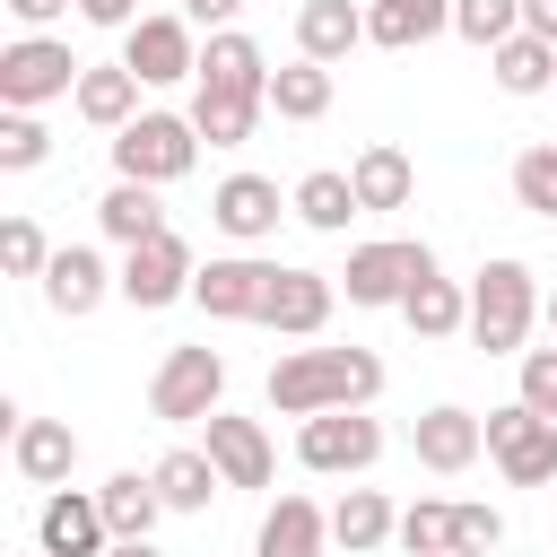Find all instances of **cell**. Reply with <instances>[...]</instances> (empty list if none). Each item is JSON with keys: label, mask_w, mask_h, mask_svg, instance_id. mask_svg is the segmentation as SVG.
Instances as JSON below:
<instances>
[{"label": "cell", "mask_w": 557, "mask_h": 557, "mask_svg": "<svg viewBox=\"0 0 557 557\" xmlns=\"http://www.w3.org/2000/svg\"><path fill=\"white\" fill-rule=\"evenodd\" d=\"M374 392H383V357L374 348H287L270 366V409H287V418L366 409Z\"/></svg>", "instance_id": "cell-1"}, {"label": "cell", "mask_w": 557, "mask_h": 557, "mask_svg": "<svg viewBox=\"0 0 557 557\" xmlns=\"http://www.w3.org/2000/svg\"><path fill=\"white\" fill-rule=\"evenodd\" d=\"M200 157V122L191 113H139L113 131V174L122 183H183Z\"/></svg>", "instance_id": "cell-2"}, {"label": "cell", "mask_w": 557, "mask_h": 557, "mask_svg": "<svg viewBox=\"0 0 557 557\" xmlns=\"http://www.w3.org/2000/svg\"><path fill=\"white\" fill-rule=\"evenodd\" d=\"M531 313H540V287H531L522 261H487V270L470 278V339H479L487 357H522Z\"/></svg>", "instance_id": "cell-3"}, {"label": "cell", "mask_w": 557, "mask_h": 557, "mask_svg": "<svg viewBox=\"0 0 557 557\" xmlns=\"http://www.w3.org/2000/svg\"><path fill=\"white\" fill-rule=\"evenodd\" d=\"M78 70H87V61H70V44L17 35V44L0 52V104H9V113H35V104H52V96H78Z\"/></svg>", "instance_id": "cell-4"}, {"label": "cell", "mask_w": 557, "mask_h": 557, "mask_svg": "<svg viewBox=\"0 0 557 557\" xmlns=\"http://www.w3.org/2000/svg\"><path fill=\"white\" fill-rule=\"evenodd\" d=\"M218 392H226V357H218V348H165V366H157V383H148V409H157L165 426H209Z\"/></svg>", "instance_id": "cell-5"}, {"label": "cell", "mask_w": 557, "mask_h": 557, "mask_svg": "<svg viewBox=\"0 0 557 557\" xmlns=\"http://www.w3.org/2000/svg\"><path fill=\"white\" fill-rule=\"evenodd\" d=\"M479 426H487V453H496V470L513 487H548L557 479V418H540L531 400H513V409H487Z\"/></svg>", "instance_id": "cell-6"}, {"label": "cell", "mask_w": 557, "mask_h": 557, "mask_svg": "<svg viewBox=\"0 0 557 557\" xmlns=\"http://www.w3.org/2000/svg\"><path fill=\"white\" fill-rule=\"evenodd\" d=\"M374 453H383V426L366 409H322L296 435V461L322 470V479H357V470H374Z\"/></svg>", "instance_id": "cell-7"}, {"label": "cell", "mask_w": 557, "mask_h": 557, "mask_svg": "<svg viewBox=\"0 0 557 557\" xmlns=\"http://www.w3.org/2000/svg\"><path fill=\"white\" fill-rule=\"evenodd\" d=\"M191 244L165 226V235H148V244H131L122 252V296L139 305V313H157V305H174V296H191Z\"/></svg>", "instance_id": "cell-8"}, {"label": "cell", "mask_w": 557, "mask_h": 557, "mask_svg": "<svg viewBox=\"0 0 557 557\" xmlns=\"http://www.w3.org/2000/svg\"><path fill=\"white\" fill-rule=\"evenodd\" d=\"M339 278H348V305H400L418 278H435V252L426 244H357Z\"/></svg>", "instance_id": "cell-9"}, {"label": "cell", "mask_w": 557, "mask_h": 557, "mask_svg": "<svg viewBox=\"0 0 557 557\" xmlns=\"http://www.w3.org/2000/svg\"><path fill=\"white\" fill-rule=\"evenodd\" d=\"M122 61L139 70V87H174V78H200V44H191V17H139V26H122Z\"/></svg>", "instance_id": "cell-10"}, {"label": "cell", "mask_w": 557, "mask_h": 557, "mask_svg": "<svg viewBox=\"0 0 557 557\" xmlns=\"http://www.w3.org/2000/svg\"><path fill=\"white\" fill-rule=\"evenodd\" d=\"M270 278H278V261L226 252V261H209V270L191 278V305H200V313H218V322H261V296H270Z\"/></svg>", "instance_id": "cell-11"}, {"label": "cell", "mask_w": 557, "mask_h": 557, "mask_svg": "<svg viewBox=\"0 0 557 557\" xmlns=\"http://www.w3.org/2000/svg\"><path fill=\"white\" fill-rule=\"evenodd\" d=\"M35 540H44L52 557H104V548H113V522H104V505H96V496L52 487V496H44V513H35Z\"/></svg>", "instance_id": "cell-12"}, {"label": "cell", "mask_w": 557, "mask_h": 557, "mask_svg": "<svg viewBox=\"0 0 557 557\" xmlns=\"http://www.w3.org/2000/svg\"><path fill=\"white\" fill-rule=\"evenodd\" d=\"M331 296H339V287H331L322 270H278L270 296H261V322H270L278 339H313V331L331 322Z\"/></svg>", "instance_id": "cell-13"}, {"label": "cell", "mask_w": 557, "mask_h": 557, "mask_svg": "<svg viewBox=\"0 0 557 557\" xmlns=\"http://www.w3.org/2000/svg\"><path fill=\"white\" fill-rule=\"evenodd\" d=\"M104 287H122V270H104V252H87V244H61L52 252V270H44V305L52 313H96L104 305Z\"/></svg>", "instance_id": "cell-14"}, {"label": "cell", "mask_w": 557, "mask_h": 557, "mask_svg": "<svg viewBox=\"0 0 557 557\" xmlns=\"http://www.w3.org/2000/svg\"><path fill=\"white\" fill-rule=\"evenodd\" d=\"M409 444H418V461H426L435 479H453V470H470V461L487 453V426H479L470 409H426V418L409 426Z\"/></svg>", "instance_id": "cell-15"}, {"label": "cell", "mask_w": 557, "mask_h": 557, "mask_svg": "<svg viewBox=\"0 0 557 557\" xmlns=\"http://www.w3.org/2000/svg\"><path fill=\"white\" fill-rule=\"evenodd\" d=\"M209 218H218L235 244H261V235H278V183H261V174H226V183L209 191Z\"/></svg>", "instance_id": "cell-16"}, {"label": "cell", "mask_w": 557, "mask_h": 557, "mask_svg": "<svg viewBox=\"0 0 557 557\" xmlns=\"http://www.w3.org/2000/svg\"><path fill=\"white\" fill-rule=\"evenodd\" d=\"M209 461H218L226 487H270V435H261L252 418L209 409Z\"/></svg>", "instance_id": "cell-17"}, {"label": "cell", "mask_w": 557, "mask_h": 557, "mask_svg": "<svg viewBox=\"0 0 557 557\" xmlns=\"http://www.w3.org/2000/svg\"><path fill=\"white\" fill-rule=\"evenodd\" d=\"M366 44V9L357 0H305L296 9V52L305 61H348Z\"/></svg>", "instance_id": "cell-18"}, {"label": "cell", "mask_w": 557, "mask_h": 557, "mask_svg": "<svg viewBox=\"0 0 557 557\" xmlns=\"http://www.w3.org/2000/svg\"><path fill=\"white\" fill-rule=\"evenodd\" d=\"M78 113H87L96 131L139 122V70H131V61H96V70H78Z\"/></svg>", "instance_id": "cell-19"}, {"label": "cell", "mask_w": 557, "mask_h": 557, "mask_svg": "<svg viewBox=\"0 0 557 557\" xmlns=\"http://www.w3.org/2000/svg\"><path fill=\"white\" fill-rule=\"evenodd\" d=\"M348 183H357V209H409V191H418V165H409L392 139H374V148H357Z\"/></svg>", "instance_id": "cell-20"}, {"label": "cell", "mask_w": 557, "mask_h": 557, "mask_svg": "<svg viewBox=\"0 0 557 557\" xmlns=\"http://www.w3.org/2000/svg\"><path fill=\"white\" fill-rule=\"evenodd\" d=\"M9 453H17V479H35V487H61V479L78 470V435H70L61 418H26Z\"/></svg>", "instance_id": "cell-21"}, {"label": "cell", "mask_w": 557, "mask_h": 557, "mask_svg": "<svg viewBox=\"0 0 557 557\" xmlns=\"http://www.w3.org/2000/svg\"><path fill=\"white\" fill-rule=\"evenodd\" d=\"M96 505H104L113 540H148V531H157V513H165V496H157V470H113V479L96 487Z\"/></svg>", "instance_id": "cell-22"}, {"label": "cell", "mask_w": 557, "mask_h": 557, "mask_svg": "<svg viewBox=\"0 0 557 557\" xmlns=\"http://www.w3.org/2000/svg\"><path fill=\"white\" fill-rule=\"evenodd\" d=\"M322 540H331V513L313 496H278L261 513V557H322Z\"/></svg>", "instance_id": "cell-23"}, {"label": "cell", "mask_w": 557, "mask_h": 557, "mask_svg": "<svg viewBox=\"0 0 557 557\" xmlns=\"http://www.w3.org/2000/svg\"><path fill=\"white\" fill-rule=\"evenodd\" d=\"M444 26H453V0H374L366 9V44H383V52H409Z\"/></svg>", "instance_id": "cell-24"}, {"label": "cell", "mask_w": 557, "mask_h": 557, "mask_svg": "<svg viewBox=\"0 0 557 557\" xmlns=\"http://www.w3.org/2000/svg\"><path fill=\"white\" fill-rule=\"evenodd\" d=\"M261 104H270V96H244V87H209V78H200L191 122H200V139H209V148H244V139H252V122H261Z\"/></svg>", "instance_id": "cell-25"}, {"label": "cell", "mask_w": 557, "mask_h": 557, "mask_svg": "<svg viewBox=\"0 0 557 557\" xmlns=\"http://www.w3.org/2000/svg\"><path fill=\"white\" fill-rule=\"evenodd\" d=\"M487 70H496L505 96H540V87H557V44L522 26V35H505V44L487 52Z\"/></svg>", "instance_id": "cell-26"}, {"label": "cell", "mask_w": 557, "mask_h": 557, "mask_svg": "<svg viewBox=\"0 0 557 557\" xmlns=\"http://www.w3.org/2000/svg\"><path fill=\"white\" fill-rule=\"evenodd\" d=\"M96 226L131 252V244H148V235H165V209H157V183H113L104 200H96Z\"/></svg>", "instance_id": "cell-27"}, {"label": "cell", "mask_w": 557, "mask_h": 557, "mask_svg": "<svg viewBox=\"0 0 557 557\" xmlns=\"http://www.w3.org/2000/svg\"><path fill=\"white\" fill-rule=\"evenodd\" d=\"M400 531V513L383 505V487H348L339 505H331V540L348 548V557H366V548H383Z\"/></svg>", "instance_id": "cell-28"}, {"label": "cell", "mask_w": 557, "mask_h": 557, "mask_svg": "<svg viewBox=\"0 0 557 557\" xmlns=\"http://www.w3.org/2000/svg\"><path fill=\"white\" fill-rule=\"evenodd\" d=\"M200 78L209 87H244V96H270V61H261V44L252 35H209V52H200Z\"/></svg>", "instance_id": "cell-29"}, {"label": "cell", "mask_w": 557, "mask_h": 557, "mask_svg": "<svg viewBox=\"0 0 557 557\" xmlns=\"http://www.w3.org/2000/svg\"><path fill=\"white\" fill-rule=\"evenodd\" d=\"M270 113H278V122H322V113H331V61H287V70H270Z\"/></svg>", "instance_id": "cell-30"}, {"label": "cell", "mask_w": 557, "mask_h": 557, "mask_svg": "<svg viewBox=\"0 0 557 557\" xmlns=\"http://www.w3.org/2000/svg\"><path fill=\"white\" fill-rule=\"evenodd\" d=\"M400 322H409L418 339H453V331H470V296H461L453 278H418V287L400 296Z\"/></svg>", "instance_id": "cell-31"}, {"label": "cell", "mask_w": 557, "mask_h": 557, "mask_svg": "<svg viewBox=\"0 0 557 557\" xmlns=\"http://www.w3.org/2000/svg\"><path fill=\"white\" fill-rule=\"evenodd\" d=\"M218 487H226V479H218L209 453H165V461H157V496H165V513H200Z\"/></svg>", "instance_id": "cell-32"}, {"label": "cell", "mask_w": 557, "mask_h": 557, "mask_svg": "<svg viewBox=\"0 0 557 557\" xmlns=\"http://www.w3.org/2000/svg\"><path fill=\"white\" fill-rule=\"evenodd\" d=\"M296 218H305V226H322V235H339V226L357 218V183H348V174H331V165H322V174H305V183H296Z\"/></svg>", "instance_id": "cell-33"}, {"label": "cell", "mask_w": 557, "mask_h": 557, "mask_svg": "<svg viewBox=\"0 0 557 557\" xmlns=\"http://www.w3.org/2000/svg\"><path fill=\"white\" fill-rule=\"evenodd\" d=\"M453 35H470L479 52H496L505 35H522V0H453Z\"/></svg>", "instance_id": "cell-34"}, {"label": "cell", "mask_w": 557, "mask_h": 557, "mask_svg": "<svg viewBox=\"0 0 557 557\" xmlns=\"http://www.w3.org/2000/svg\"><path fill=\"white\" fill-rule=\"evenodd\" d=\"M400 548H409V557H453V505L418 496V505L400 513Z\"/></svg>", "instance_id": "cell-35"}, {"label": "cell", "mask_w": 557, "mask_h": 557, "mask_svg": "<svg viewBox=\"0 0 557 557\" xmlns=\"http://www.w3.org/2000/svg\"><path fill=\"white\" fill-rule=\"evenodd\" d=\"M513 200L531 218H557V148H522L513 157Z\"/></svg>", "instance_id": "cell-36"}, {"label": "cell", "mask_w": 557, "mask_h": 557, "mask_svg": "<svg viewBox=\"0 0 557 557\" xmlns=\"http://www.w3.org/2000/svg\"><path fill=\"white\" fill-rule=\"evenodd\" d=\"M52 157V131L35 122V113H0V174H26V165H44Z\"/></svg>", "instance_id": "cell-37"}, {"label": "cell", "mask_w": 557, "mask_h": 557, "mask_svg": "<svg viewBox=\"0 0 557 557\" xmlns=\"http://www.w3.org/2000/svg\"><path fill=\"white\" fill-rule=\"evenodd\" d=\"M0 261H9V278H44V270H52L44 226H35V218H9V226H0Z\"/></svg>", "instance_id": "cell-38"}, {"label": "cell", "mask_w": 557, "mask_h": 557, "mask_svg": "<svg viewBox=\"0 0 557 557\" xmlns=\"http://www.w3.org/2000/svg\"><path fill=\"white\" fill-rule=\"evenodd\" d=\"M505 540V513L496 505H453V557H487Z\"/></svg>", "instance_id": "cell-39"}, {"label": "cell", "mask_w": 557, "mask_h": 557, "mask_svg": "<svg viewBox=\"0 0 557 557\" xmlns=\"http://www.w3.org/2000/svg\"><path fill=\"white\" fill-rule=\"evenodd\" d=\"M522 400L540 418H557V348H522Z\"/></svg>", "instance_id": "cell-40"}, {"label": "cell", "mask_w": 557, "mask_h": 557, "mask_svg": "<svg viewBox=\"0 0 557 557\" xmlns=\"http://www.w3.org/2000/svg\"><path fill=\"white\" fill-rule=\"evenodd\" d=\"M87 26H139V0H78Z\"/></svg>", "instance_id": "cell-41"}, {"label": "cell", "mask_w": 557, "mask_h": 557, "mask_svg": "<svg viewBox=\"0 0 557 557\" xmlns=\"http://www.w3.org/2000/svg\"><path fill=\"white\" fill-rule=\"evenodd\" d=\"M61 9H70V0H9V17H17V26H52Z\"/></svg>", "instance_id": "cell-42"}, {"label": "cell", "mask_w": 557, "mask_h": 557, "mask_svg": "<svg viewBox=\"0 0 557 557\" xmlns=\"http://www.w3.org/2000/svg\"><path fill=\"white\" fill-rule=\"evenodd\" d=\"M235 9H244V0H183V17H191V26H226Z\"/></svg>", "instance_id": "cell-43"}, {"label": "cell", "mask_w": 557, "mask_h": 557, "mask_svg": "<svg viewBox=\"0 0 557 557\" xmlns=\"http://www.w3.org/2000/svg\"><path fill=\"white\" fill-rule=\"evenodd\" d=\"M522 26H531V35H548V44H557V0H522Z\"/></svg>", "instance_id": "cell-44"}, {"label": "cell", "mask_w": 557, "mask_h": 557, "mask_svg": "<svg viewBox=\"0 0 557 557\" xmlns=\"http://www.w3.org/2000/svg\"><path fill=\"white\" fill-rule=\"evenodd\" d=\"M104 557H157V548H148V540H113Z\"/></svg>", "instance_id": "cell-45"}, {"label": "cell", "mask_w": 557, "mask_h": 557, "mask_svg": "<svg viewBox=\"0 0 557 557\" xmlns=\"http://www.w3.org/2000/svg\"><path fill=\"white\" fill-rule=\"evenodd\" d=\"M540 313H548V331H557V296H548V305H540Z\"/></svg>", "instance_id": "cell-46"}, {"label": "cell", "mask_w": 557, "mask_h": 557, "mask_svg": "<svg viewBox=\"0 0 557 557\" xmlns=\"http://www.w3.org/2000/svg\"><path fill=\"white\" fill-rule=\"evenodd\" d=\"M35 557H52V548H35Z\"/></svg>", "instance_id": "cell-47"}]
</instances>
